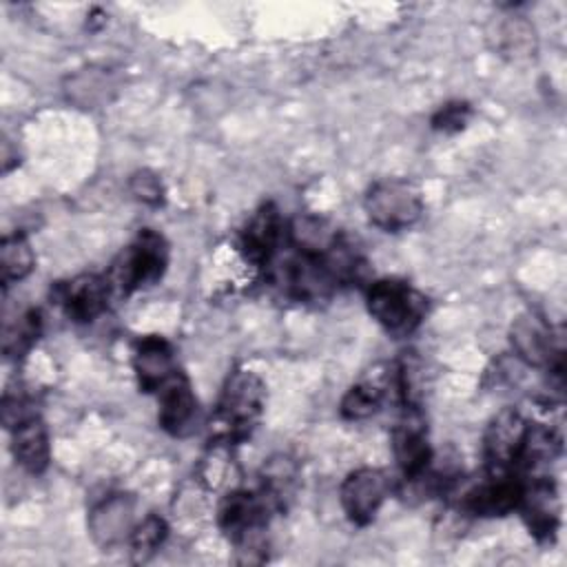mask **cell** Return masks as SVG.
Returning a JSON list of instances; mask_svg holds the SVG:
<instances>
[{
  "mask_svg": "<svg viewBox=\"0 0 567 567\" xmlns=\"http://www.w3.org/2000/svg\"><path fill=\"white\" fill-rule=\"evenodd\" d=\"M166 264L168 246L164 237L151 228H142L135 241L115 257L109 272L104 275L111 290V299L128 297L140 288L153 286L162 279Z\"/></svg>",
  "mask_w": 567,
  "mask_h": 567,
  "instance_id": "6da1fadb",
  "label": "cell"
},
{
  "mask_svg": "<svg viewBox=\"0 0 567 567\" xmlns=\"http://www.w3.org/2000/svg\"><path fill=\"white\" fill-rule=\"evenodd\" d=\"M272 509L277 507L264 492L233 489L221 498L217 509L219 529L237 545L239 554H246L244 560H252L250 554L264 549V529Z\"/></svg>",
  "mask_w": 567,
  "mask_h": 567,
  "instance_id": "7a4b0ae2",
  "label": "cell"
},
{
  "mask_svg": "<svg viewBox=\"0 0 567 567\" xmlns=\"http://www.w3.org/2000/svg\"><path fill=\"white\" fill-rule=\"evenodd\" d=\"M266 403V385L250 370H235L219 394L215 421L221 425L226 441H237L250 434Z\"/></svg>",
  "mask_w": 567,
  "mask_h": 567,
  "instance_id": "3957f363",
  "label": "cell"
},
{
  "mask_svg": "<svg viewBox=\"0 0 567 567\" xmlns=\"http://www.w3.org/2000/svg\"><path fill=\"white\" fill-rule=\"evenodd\" d=\"M363 208L377 228L396 233L419 221L423 215V195L421 188L410 179L385 177L368 188Z\"/></svg>",
  "mask_w": 567,
  "mask_h": 567,
  "instance_id": "277c9868",
  "label": "cell"
},
{
  "mask_svg": "<svg viewBox=\"0 0 567 567\" xmlns=\"http://www.w3.org/2000/svg\"><path fill=\"white\" fill-rule=\"evenodd\" d=\"M368 312L392 334L412 332L425 315V299L401 279H379L370 284Z\"/></svg>",
  "mask_w": 567,
  "mask_h": 567,
  "instance_id": "5b68a950",
  "label": "cell"
},
{
  "mask_svg": "<svg viewBox=\"0 0 567 567\" xmlns=\"http://www.w3.org/2000/svg\"><path fill=\"white\" fill-rule=\"evenodd\" d=\"M509 341L520 361L534 368H547L563 377V346L556 341L551 326L536 312L518 315L509 326Z\"/></svg>",
  "mask_w": 567,
  "mask_h": 567,
  "instance_id": "8992f818",
  "label": "cell"
},
{
  "mask_svg": "<svg viewBox=\"0 0 567 567\" xmlns=\"http://www.w3.org/2000/svg\"><path fill=\"white\" fill-rule=\"evenodd\" d=\"M516 509L536 540H554L560 525V494L549 476H534L527 483L523 481Z\"/></svg>",
  "mask_w": 567,
  "mask_h": 567,
  "instance_id": "52a82bcc",
  "label": "cell"
},
{
  "mask_svg": "<svg viewBox=\"0 0 567 567\" xmlns=\"http://www.w3.org/2000/svg\"><path fill=\"white\" fill-rule=\"evenodd\" d=\"M388 494H390V481L381 470L359 467L343 478L339 489V501L346 516L354 525H368L374 520Z\"/></svg>",
  "mask_w": 567,
  "mask_h": 567,
  "instance_id": "ba28073f",
  "label": "cell"
},
{
  "mask_svg": "<svg viewBox=\"0 0 567 567\" xmlns=\"http://www.w3.org/2000/svg\"><path fill=\"white\" fill-rule=\"evenodd\" d=\"M527 425L516 408H503L492 416L483 434V454L492 474H505L514 467Z\"/></svg>",
  "mask_w": 567,
  "mask_h": 567,
  "instance_id": "9c48e42d",
  "label": "cell"
},
{
  "mask_svg": "<svg viewBox=\"0 0 567 567\" xmlns=\"http://www.w3.org/2000/svg\"><path fill=\"white\" fill-rule=\"evenodd\" d=\"M133 527H135V498L124 492L106 496L89 514L91 538L104 551L128 540Z\"/></svg>",
  "mask_w": 567,
  "mask_h": 567,
  "instance_id": "30bf717a",
  "label": "cell"
},
{
  "mask_svg": "<svg viewBox=\"0 0 567 567\" xmlns=\"http://www.w3.org/2000/svg\"><path fill=\"white\" fill-rule=\"evenodd\" d=\"M55 297L73 321L86 323L106 310L111 301V290L104 277L84 272L60 284L55 288Z\"/></svg>",
  "mask_w": 567,
  "mask_h": 567,
  "instance_id": "8fae6325",
  "label": "cell"
},
{
  "mask_svg": "<svg viewBox=\"0 0 567 567\" xmlns=\"http://www.w3.org/2000/svg\"><path fill=\"white\" fill-rule=\"evenodd\" d=\"M520 489L523 481L518 476H512L509 472L492 474L489 481L467 487L461 494L458 505L474 516H505L516 509Z\"/></svg>",
  "mask_w": 567,
  "mask_h": 567,
  "instance_id": "7c38bea8",
  "label": "cell"
},
{
  "mask_svg": "<svg viewBox=\"0 0 567 567\" xmlns=\"http://www.w3.org/2000/svg\"><path fill=\"white\" fill-rule=\"evenodd\" d=\"M157 399H159V412H157L159 425L168 434H175V436L186 434L197 414V399L193 394V388L186 374L177 370L157 390Z\"/></svg>",
  "mask_w": 567,
  "mask_h": 567,
  "instance_id": "4fadbf2b",
  "label": "cell"
},
{
  "mask_svg": "<svg viewBox=\"0 0 567 567\" xmlns=\"http://www.w3.org/2000/svg\"><path fill=\"white\" fill-rule=\"evenodd\" d=\"M284 221L275 204H264L241 230V250L255 264H270L279 250Z\"/></svg>",
  "mask_w": 567,
  "mask_h": 567,
  "instance_id": "5bb4252c",
  "label": "cell"
},
{
  "mask_svg": "<svg viewBox=\"0 0 567 567\" xmlns=\"http://www.w3.org/2000/svg\"><path fill=\"white\" fill-rule=\"evenodd\" d=\"M133 368L144 392H157L175 372V354L164 337L148 334L137 341L133 354Z\"/></svg>",
  "mask_w": 567,
  "mask_h": 567,
  "instance_id": "9a60e30c",
  "label": "cell"
},
{
  "mask_svg": "<svg viewBox=\"0 0 567 567\" xmlns=\"http://www.w3.org/2000/svg\"><path fill=\"white\" fill-rule=\"evenodd\" d=\"M392 454L405 478L423 474L430 465L432 450L425 436V427L419 419L408 416L392 432Z\"/></svg>",
  "mask_w": 567,
  "mask_h": 567,
  "instance_id": "2e32d148",
  "label": "cell"
},
{
  "mask_svg": "<svg viewBox=\"0 0 567 567\" xmlns=\"http://www.w3.org/2000/svg\"><path fill=\"white\" fill-rule=\"evenodd\" d=\"M11 450L20 467L31 474H40L47 470L51 458L49 432L42 419L35 414L11 430Z\"/></svg>",
  "mask_w": 567,
  "mask_h": 567,
  "instance_id": "e0dca14e",
  "label": "cell"
},
{
  "mask_svg": "<svg viewBox=\"0 0 567 567\" xmlns=\"http://www.w3.org/2000/svg\"><path fill=\"white\" fill-rule=\"evenodd\" d=\"M288 237H290V244L297 248V252L321 259L339 241L341 235L323 217L299 215L290 221Z\"/></svg>",
  "mask_w": 567,
  "mask_h": 567,
  "instance_id": "ac0fdd59",
  "label": "cell"
},
{
  "mask_svg": "<svg viewBox=\"0 0 567 567\" xmlns=\"http://www.w3.org/2000/svg\"><path fill=\"white\" fill-rule=\"evenodd\" d=\"M560 450H563L560 436L551 427L540 423L527 425L514 467H518L523 474H536L538 470L554 463L560 456Z\"/></svg>",
  "mask_w": 567,
  "mask_h": 567,
  "instance_id": "d6986e66",
  "label": "cell"
},
{
  "mask_svg": "<svg viewBox=\"0 0 567 567\" xmlns=\"http://www.w3.org/2000/svg\"><path fill=\"white\" fill-rule=\"evenodd\" d=\"M492 40L494 49L512 60L529 58L536 51V33L525 18H505L496 22Z\"/></svg>",
  "mask_w": 567,
  "mask_h": 567,
  "instance_id": "ffe728a7",
  "label": "cell"
},
{
  "mask_svg": "<svg viewBox=\"0 0 567 567\" xmlns=\"http://www.w3.org/2000/svg\"><path fill=\"white\" fill-rule=\"evenodd\" d=\"M35 268V252L22 233L4 235L0 241V277L4 286L22 281Z\"/></svg>",
  "mask_w": 567,
  "mask_h": 567,
  "instance_id": "44dd1931",
  "label": "cell"
},
{
  "mask_svg": "<svg viewBox=\"0 0 567 567\" xmlns=\"http://www.w3.org/2000/svg\"><path fill=\"white\" fill-rule=\"evenodd\" d=\"M42 330V319L38 310H27L16 317V321L4 323L2 332V350L7 357H18L27 352L40 337Z\"/></svg>",
  "mask_w": 567,
  "mask_h": 567,
  "instance_id": "7402d4cb",
  "label": "cell"
},
{
  "mask_svg": "<svg viewBox=\"0 0 567 567\" xmlns=\"http://www.w3.org/2000/svg\"><path fill=\"white\" fill-rule=\"evenodd\" d=\"M109 89H113L109 75L95 69H84L82 73H75L66 84L69 100L89 109L104 102L109 97Z\"/></svg>",
  "mask_w": 567,
  "mask_h": 567,
  "instance_id": "603a6c76",
  "label": "cell"
},
{
  "mask_svg": "<svg viewBox=\"0 0 567 567\" xmlns=\"http://www.w3.org/2000/svg\"><path fill=\"white\" fill-rule=\"evenodd\" d=\"M383 403V390L377 388L374 383H357L352 385L343 399H341V416L348 419V421H361V419H368L372 416Z\"/></svg>",
  "mask_w": 567,
  "mask_h": 567,
  "instance_id": "cb8c5ba5",
  "label": "cell"
},
{
  "mask_svg": "<svg viewBox=\"0 0 567 567\" xmlns=\"http://www.w3.org/2000/svg\"><path fill=\"white\" fill-rule=\"evenodd\" d=\"M166 534H168L166 520L159 518L157 514H148L142 523H135V527L131 532V538H128L133 558L137 563L151 558L159 549V545L164 543Z\"/></svg>",
  "mask_w": 567,
  "mask_h": 567,
  "instance_id": "d4e9b609",
  "label": "cell"
},
{
  "mask_svg": "<svg viewBox=\"0 0 567 567\" xmlns=\"http://www.w3.org/2000/svg\"><path fill=\"white\" fill-rule=\"evenodd\" d=\"M128 190L131 195L146 204V206H159L164 202V186H162V179L148 171V168H142V171H135L128 179Z\"/></svg>",
  "mask_w": 567,
  "mask_h": 567,
  "instance_id": "484cf974",
  "label": "cell"
},
{
  "mask_svg": "<svg viewBox=\"0 0 567 567\" xmlns=\"http://www.w3.org/2000/svg\"><path fill=\"white\" fill-rule=\"evenodd\" d=\"M470 115H472V109L467 102H450L434 113L432 128L443 131V133H456V131L465 128Z\"/></svg>",
  "mask_w": 567,
  "mask_h": 567,
  "instance_id": "4316f807",
  "label": "cell"
}]
</instances>
